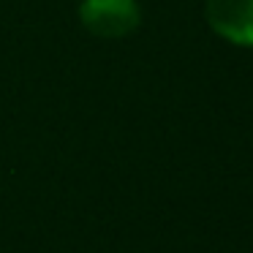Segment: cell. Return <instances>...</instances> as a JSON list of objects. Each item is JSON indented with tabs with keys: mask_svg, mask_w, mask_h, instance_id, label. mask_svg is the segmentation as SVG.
Segmentation results:
<instances>
[{
	"mask_svg": "<svg viewBox=\"0 0 253 253\" xmlns=\"http://www.w3.org/2000/svg\"><path fill=\"white\" fill-rule=\"evenodd\" d=\"M79 19L98 39H123L139 28L142 11L136 0H82Z\"/></svg>",
	"mask_w": 253,
	"mask_h": 253,
	"instance_id": "1",
	"label": "cell"
},
{
	"mask_svg": "<svg viewBox=\"0 0 253 253\" xmlns=\"http://www.w3.org/2000/svg\"><path fill=\"white\" fill-rule=\"evenodd\" d=\"M207 25L237 46H253V0H207Z\"/></svg>",
	"mask_w": 253,
	"mask_h": 253,
	"instance_id": "2",
	"label": "cell"
}]
</instances>
